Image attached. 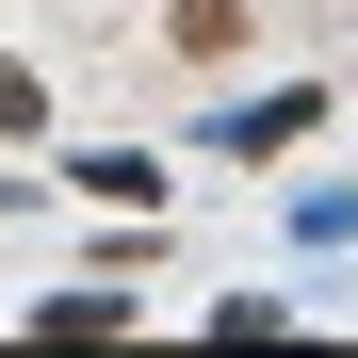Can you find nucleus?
Returning <instances> with one entry per match:
<instances>
[{"mask_svg":"<svg viewBox=\"0 0 358 358\" xmlns=\"http://www.w3.org/2000/svg\"><path fill=\"white\" fill-rule=\"evenodd\" d=\"M310 114H326L310 82H277V98H245V114H228V147H245V163H261V147H310Z\"/></svg>","mask_w":358,"mask_h":358,"instance_id":"f257e3e1","label":"nucleus"},{"mask_svg":"<svg viewBox=\"0 0 358 358\" xmlns=\"http://www.w3.org/2000/svg\"><path fill=\"white\" fill-rule=\"evenodd\" d=\"M33 326H49V342H98V326H131V293H114V277H82V293H49Z\"/></svg>","mask_w":358,"mask_h":358,"instance_id":"f03ea898","label":"nucleus"},{"mask_svg":"<svg viewBox=\"0 0 358 358\" xmlns=\"http://www.w3.org/2000/svg\"><path fill=\"white\" fill-rule=\"evenodd\" d=\"M66 179H82V196H114V212H147V196H163V163H131V147H82Z\"/></svg>","mask_w":358,"mask_h":358,"instance_id":"7ed1b4c3","label":"nucleus"},{"mask_svg":"<svg viewBox=\"0 0 358 358\" xmlns=\"http://www.w3.org/2000/svg\"><path fill=\"white\" fill-rule=\"evenodd\" d=\"M163 49H196V66H212V49H245V17H228V0H179V33Z\"/></svg>","mask_w":358,"mask_h":358,"instance_id":"20e7f679","label":"nucleus"},{"mask_svg":"<svg viewBox=\"0 0 358 358\" xmlns=\"http://www.w3.org/2000/svg\"><path fill=\"white\" fill-rule=\"evenodd\" d=\"M33 114H49V82L17 66V49H0V131H33Z\"/></svg>","mask_w":358,"mask_h":358,"instance_id":"39448f33","label":"nucleus"}]
</instances>
